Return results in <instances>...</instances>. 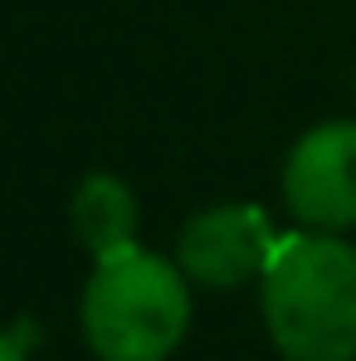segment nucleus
<instances>
[{
    "instance_id": "nucleus-2",
    "label": "nucleus",
    "mask_w": 356,
    "mask_h": 361,
    "mask_svg": "<svg viewBox=\"0 0 356 361\" xmlns=\"http://www.w3.org/2000/svg\"><path fill=\"white\" fill-rule=\"evenodd\" d=\"M190 279L180 264L122 249L98 259L83 288V337L98 361H166L190 327Z\"/></svg>"
},
{
    "instance_id": "nucleus-6",
    "label": "nucleus",
    "mask_w": 356,
    "mask_h": 361,
    "mask_svg": "<svg viewBox=\"0 0 356 361\" xmlns=\"http://www.w3.org/2000/svg\"><path fill=\"white\" fill-rule=\"evenodd\" d=\"M0 361H25V347H20L10 332H0Z\"/></svg>"
},
{
    "instance_id": "nucleus-1",
    "label": "nucleus",
    "mask_w": 356,
    "mask_h": 361,
    "mask_svg": "<svg viewBox=\"0 0 356 361\" xmlns=\"http://www.w3.org/2000/svg\"><path fill=\"white\" fill-rule=\"evenodd\" d=\"M259 283L264 327L288 361H356V244L327 230L288 235Z\"/></svg>"
},
{
    "instance_id": "nucleus-3",
    "label": "nucleus",
    "mask_w": 356,
    "mask_h": 361,
    "mask_svg": "<svg viewBox=\"0 0 356 361\" xmlns=\"http://www.w3.org/2000/svg\"><path fill=\"white\" fill-rule=\"evenodd\" d=\"M283 200L297 225L342 235L356 225V122H317L283 161Z\"/></svg>"
},
{
    "instance_id": "nucleus-5",
    "label": "nucleus",
    "mask_w": 356,
    "mask_h": 361,
    "mask_svg": "<svg viewBox=\"0 0 356 361\" xmlns=\"http://www.w3.org/2000/svg\"><path fill=\"white\" fill-rule=\"evenodd\" d=\"M68 220H73V235L83 240V249L93 259H108V254H122V249L137 244L142 210H137V195H132L127 180L108 176V171H93L73 190Z\"/></svg>"
},
{
    "instance_id": "nucleus-4",
    "label": "nucleus",
    "mask_w": 356,
    "mask_h": 361,
    "mask_svg": "<svg viewBox=\"0 0 356 361\" xmlns=\"http://www.w3.org/2000/svg\"><path fill=\"white\" fill-rule=\"evenodd\" d=\"M278 235L259 205H210L185 220L176 240L180 274L200 288H244L264 279Z\"/></svg>"
}]
</instances>
